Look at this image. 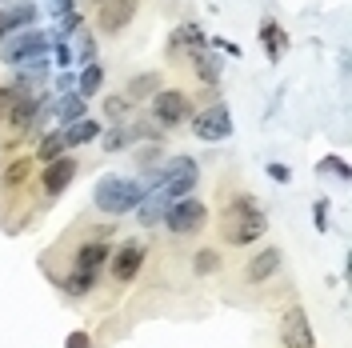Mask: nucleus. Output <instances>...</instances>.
I'll list each match as a JSON object with an SVG mask.
<instances>
[{
  "label": "nucleus",
  "instance_id": "nucleus-1",
  "mask_svg": "<svg viewBox=\"0 0 352 348\" xmlns=\"http://www.w3.org/2000/svg\"><path fill=\"white\" fill-rule=\"evenodd\" d=\"M144 196H148V188H144L140 180H132V176H100V184H96L92 200H96L100 213H109V217H124V213H132Z\"/></svg>",
  "mask_w": 352,
  "mask_h": 348
},
{
  "label": "nucleus",
  "instance_id": "nucleus-2",
  "mask_svg": "<svg viewBox=\"0 0 352 348\" xmlns=\"http://www.w3.org/2000/svg\"><path fill=\"white\" fill-rule=\"evenodd\" d=\"M52 48V36L48 32H41V28H24V32H12L8 41L0 44V61L8 68H21L28 65V61H36V56H44Z\"/></svg>",
  "mask_w": 352,
  "mask_h": 348
},
{
  "label": "nucleus",
  "instance_id": "nucleus-3",
  "mask_svg": "<svg viewBox=\"0 0 352 348\" xmlns=\"http://www.w3.org/2000/svg\"><path fill=\"white\" fill-rule=\"evenodd\" d=\"M204 220H208V208L200 204L197 196H184V200H176L173 208L164 213V228L176 232V237H188V232L204 228Z\"/></svg>",
  "mask_w": 352,
  "mask_h": 348
},
{
  "label": "nucleus",
  "instance_id": "nucleus-4",
  "mask_svg": "<svg viewBox=\"0 0 352 348\" xmlns=\"http://www.w3.org/2000/svg\"><path fill=\"white\" fill-rule=\"evenodd\" d=\"M188 112H192V105H188V96L180 88H160L153 96V116H156V124H164V129L188 120Z\"/></svg>",
  "mask_w": 352,
  "mask_h": 348
},
{
  "label": "nucleus",
  "instance_id": "nucleus-5",
  "mask_svg": "<svg viewBox=\"0 0 352 348\" xmlns=\"http://www.w3.org/2000/svg\"><path fill=\"white\" fill-rule=\"evenodd\" d=\"M192 132H197L200 140H208V144L228 140V132H232V112H228V105H208L204 112H197Z\"/></svg>",
  "mask_w": 352,
  "mask_h": 348
},
{
  "label": "nucleus",
  "instance_id": "nucleus-6",
  "mask_svg": "<svg viewBox=\"0 0 352 348\" xmlns=\"http://www.w3.org/2000/svg\"><path fill=\"white\" fill-rule=\"evenodd\" d=\"M140 268H144V244H140V240H124V244L112 252V281L132 284Z\"/></svg>",
  "mask_w": 352,
  "mask_h": 348
},
{
  "label": "nucleus",
  "instance_id": "nucleus-7",
  "mask_svg": "<svg viewBox=\"0 0 352 348\" xmlns=\"http://www.w3.org/2000/svg\"><path fill=\"white\" fill-rule=\"evenodd\" d=\"M136 12H140V0H104L100 12H96V24H100L104 36H116L120 28H129L132 24Z\"/></svg>",
  "mask_w": 352,
  "mask_h": 348
},
{
  "label": "nucleus",
  "instance_id": "nucleus-8",
  "mask_svg": "<svg viewBox=\"0 0 352 348\" xmlns=\"http://www.w3.org/2000/svg\"><path fill=\"white\" fill-rule=\"evenodd\" d=\"M80 173V160L76 156H56V160H48L44 164V173H41V188L48 196H60L72 184V176Z\"/></svg>",
  "mask_w": 352,
  "mask_h": 348
},
{
  "label": "nucleus",
  "instance_id": "nucleus-9",
  "mask_svg": "<svg viewBox=\"0 0 352 348\" xmlns=\"http://www.w3.org/2000/svg\"><path fill=\"white\" fill-rule=\"evenodd\" d=\"M280 345L285 348H316V336L308 328L305 308H288L285 320H280Z\"/></svg>",
  "mask_w": 352,
  "mask_h": 348
},
{
  "label": "nucleus",
  "instance_id": "nucleus-10",
  "mask_svg": "<svg viewBox=\"0 0 352 348\" xmlns=\"http://www.w3.org/2000/svg\"><path fill=\"white\" fill-rule=\"evenodd\" d=\"M112 257V248L104 244V240L88 237L85 244H76V257H72V272H96L100 276V268H104V261Z\"/></svg>",
  "mask_w": 352,
  "mask_h": 348
},
{
  "label": "nucleus",
  "instance_id": "nucleus-11",
  "mask_svg": "<svg viewBox=\"0 0 352 348\" xmlns=\"http://www.w3.org/2000/svg\"><path fill=\"white\" fill-rule=\"evenodd\" d=\"M36 0H21V4H8V8H0V44L8 41L16 28H28V24H36Z\"/></svg>",
  "mask_w": 352,
  "mask_h": 348
},
{
  "label": "nucleus",
  "instance_id": "nucleus-12",
  "mask_svg": "<svg viewBox=\"0 0 352 348\" xmlns=\"http://www.w3.org/2000/svg\"><path fill=\"white\" fill-rule=\"evenodd\" d=\"M268 232V220L264 217H224V237L228 244H252Z\"/></svg>",
  "mask_w": 352,
  "mask_h": 348
},
{
  "label": "nucleus",
  "instance_id": "nucleus-13",
  "mask_svg": "<svg viewBox=\"0 0 352 348\" xmlns=\"http://www.w3.org/2000/svg\"><path fill=\"white\" fill-rule=\"evenodd\" d=\"M280 264H285V257H280V248H261L252 261H248V268H244V281L248 284H264L268 276H276L280 272Z\"/></svg>",
  "mask_w": 352,
  "mask_h": 348
},
{
  "label": "nucleus",
  "instance_id": "nucleus-14",
  "mask_svg": "<svg viewBox=\"0 0 352 348\" xmlns=\"http://www.w3.org/2000/svg\"><path fill=\"white\" fill-rule=\"evenodd\" d=\"M168 52H173V56H180V52H188V56L204 52V32H200V24H180L173 32V41H168Z\"/></svg>",
  "mask_w": 352,
  "mask_h": 348
},
{
  "label": "nucleus",
  "instance_id": "nucleus-15",
  "mask_svg": "<svg viewBox=\"0 0 352 348\" xmlns=\"http://www.w3.org/2000/svg\"><path fill=\"white\" fill-rule=\"evenodd\" d=\"M36 116H41V96H21L16 100V109L8 112V120L4 124H12L16 132H28L36 124Z\"/></svg>",
  "mask_w": 352,
  "mask_h": 348
},
{
  "label": "nucleus",
  "instance_id": "nucleus-16",
  "mask_svg": "<svg viewBox=\"0 0 352 348\" xmlns=\"http://www.w3.org/2000/svg\"><path fill=\"white\" fill-rule=\"evenodd\" d=\"M100 120H92V116H85V120H76V124H68V129H60L65 132V149H80V144H88V140H96L100 136Z\"/></svg>",
  "mask_w": 352,
  "mask_h": 348
},
{
  "label": "nucleus",
  "instance_id": "nucleus-17",
  "mask_svg": "<svg viewBox=\"0 0 352 348\" xmlns=\"http://www.w3.org/2000/svg\"><path fill=\"white\" fill-rule=\"evenodd\" d=\"M100 88H104V65H96V61H92V65H85L80 80H76V96H80V100H92Z\"/></svg>",
  "mask_w": 352,
  "mask_h": 348
},
{
  "label": "nucleus",
  "instance_id": "nucleus-18",
  "mask_svg": "<svg viewBox=\"0 0 352 348\" xmlns=\"http://www.w3.org/2000/svg\"><path fill=\"white\" fill-rule=\"evenodd\" d=\"M188 61H192V72H197L208 88L220 85V56L217 52H197V56H188Z\"/></svg>",
  "mask_w": 352,
  "mask_h": 348
},
{
  "label": "nucleus",
  "instance_id": "nucleus-19",
  "mask_svg": "<svg viewBox=\"0 0 352 348\" xmlns=\"http://www.w3.org/2000/svg\"><path fill=\"white\" fill-rule=\"evenodd\" d=\"M156 92H160V76L156 72H140V76H132L129 85H124V96H129L132 105L144 100V96H156Z\"/></svg>",
  "mask_w": 352,
  "mask_h": 348
},
{
  "label": "nucleus",
  "instance_id": "nucleus-20",
  "mask_svg": "<svg viewBox=\"0 0 352 348\" xmlns=\"http://www.w3.org/2000/svg\"><path fill=\"white\" fill-rule=\"evenodd\" d=\"M56 120H60V129L76 124V120H85V100H80V96H68V92H60V100H56Z\"/></svg>",
  "mask_w": 352,
  "mask_h": 348
},
{
  "label": "nucleus",
  "instance_id": "nucleus-21",
  "mask_svg": "<svg viewBox=\"0 0 352 348\" xmlns=\"http://www.w3.org/2000/svg\"><path fill=\"white\" fill-rule=\"evenodd\" d=\"M104 120H109V124H129L132 120V100L124 96V92L104 96Z\"/></svg>",
  "mask_w": 352,
  "mask_h": 348
},
{
  "label": "nucleus",
  "instance_id": "nucleus-22",
  "mask_svg": "<svg viewBox=\"0 0 352 348\" xmlns=\"http://www.w3.org/2000/svg\"><path fill=\"white\" fill-rule=\"evenodd\" d=\"M256 32H261V41H264V48H268V56L276 61V56L285 52V44H288L285 28H280V24H276V21H264L261 28H256Z\"/></svg>",
  "mask_w": 352,
  "mask_h": 348
},
{
  "label": "nucleus",
  "instance_id": "nucleus-23",
  "mask_svg": "<svg viewBox=\"0 0 352 348\" xmlns=\"http://www.w3.org/2000/svg\"><path fill=\"white\" fill-rule=\"evenodd\" d=\"M28 173H32V156H16L4 168V176H0V188H21L24 180H28Z\"/></svg>",
  "mask_w": 352,
  "mask_h": 348
},
{
  "label": "nucleus",
  "instance_id": "nucleus-24",
  "mask_svg": "<svg viewBox=\"0 0 352 348\" xmlns=\"http://www.w3.org/2000/svg\"><path fill=\"white\" fill-rule=\"evenodd\" d=\"M132 140H136V132H132V120H129V124H112L100 144H104V153H120V149H129Z\"/></svg>",
  "mask_w": 352,
  "mask_h": 348
},
{
  "label": "nucleus",
  "instance_id": "nucleus-25",
  "mask_svg": "<svg viewBox=\"0 0 352 348\" xmlns=\"http://www.w3.org/2000/svg\"><path fill=\"white\" fill-rule=\"evenodd\" d=\"M60 288H65L72 301H76V296H88V292L96 288V272H68L65 281H60Z\"/></svg>",
  "mask_w": 352,
  "mask_h": 348
},
{
  "label": "nucleus",
  "instance_id": "nucleus-26",
  "mask_svg": "<svg viewBox=\"0 0 352 348\" xmlns=\"http://www.w3.org/2000/svg\"><path fill=\"white\" fill-rule=\"evenodd\" d=\"M65 153H68V149H65V132L56 129V132H48V136L41 140L36 160H44V164H48V160H56V156H65Z\"/></svg>",
  "mask_w": 352,
  "mask_h": 348
},
{
  "label": "nucleus",
  "instance_id": "nucleus-27",
  "mask_svg": "<svg viewBox=\"0 0 352 348\" xmlns=\"http://www.w3.org/2000/svg\"><path fill=\"white\" fill-rule=\"evenodd\" d=\"M192 268H197L200 276L217 272V268H220V252H217V248H200L197 257H192Z\"/></svg>",
  "mask_w": 352,
  "mask_h": 348
},
{
  "label": "nucleus",
  "instance_id": "nucleus-28",
  "mask_svg": "<svg viewBox=\"0 0 352 348\" xmlns=\"http://www.w3.org/2000/svg\"><path fill=\"white\" fill-rule=\"evenodd\" d=\"M80 24H85V17H80V12H68V17H60V21H56V36H52V41H65V36H72Z\"/></svg>",
  "mask_w": 352,
  "mask_h": 348
},
{
  "label": "nucleus",
  "instance_id": "nucleus-29",
  "mask_svg": "<svg viewBox=\"0 0 352 348\" xmlns=\"http://www.w3.org/2000/svg\"><path fill=\"white\" fill-rule=\"evenodd\" d=\"M24 92L16 85H8V88H0V120H8V112L16 109V100H21Z\"/></svg>",
  "mask_w": 352,
  "mask_h": 348
},
{
  "label": "nucleus",
  "instance_id": "nucleus-30",
  "mask_svg": "<svg viewBox=\"0 0 352 348\" xmlns=\"http://www.w3.org/2000/svg\"><path fill=\"white\" fill-rule=\"evenodd\" d=\"M316 168H320V173H336L340 180H349V164H344V160H336V156H324Z\"/></svg>",
  "mask_w": 352,
  "mask_h": 348
},
{
  "label": "nucleus",
  "instance_id": "nucleus-31",
  "mask_svg": "<svg viewBox=\"0 0 352 348\" xmlns=\"http://www.w3.org/2000/svg\"><path fill=\"white\" fill-rule=\"evenodd\" d=\"M44 8L60 21V17H68V12H76V0H44Z\"/></svg>",
  "mask_w": 352,
  "mask_h": 348
},
{
  "label": "nucleus",
  "instance_id": "nucleus-32",
  "mask_svg": "<svg viewBox=\"0 0 352 348\" xmlns=\"http://www.w3.org/2000/svg\"><path fill=\"white\" fill-rule=\"evenodd\" d=\"M312 224H316L320 232L329 228V200H316V204H312Z\"/></svg>",
  "mask_w": 352,
  "mask_h": 348
},
{
  "label": "nucleus",
  "instance_id": "nucleus-33",
  "mask_svg": "<svg viewBox=\"0 0 352 348\" xmlns=\"http://www.w3.org/2000/svg\"><path fill=\"white\" fill-rule=\"evenodd\" d=\"M72 61H76V56H72V48H68L65 41H56V65L68 72V68H72Z\"/></svg>",
  "mask_w": 352,
  "mask_h": 348
},
{
  "label": "nucleus",
  "instance_id": "nucleus-34",
  "mask_svg": "<svg viewBox=\"0 0 352 348\" xmlns=\"http://www.w3.org/2000/svg\"><path fill=\"white\" fill-rule=\"evenodd\" d=\"M65 348H92V340H88V332H68Z\"/></svg>",
  "mask_w": 352,
  "mask_h": 348
},
{
  "label": "nucleus",
  "instance_id": "nucleus-35",
  "mask_svg": "<svg viewBox=\"0 0 352 348\" xmlns=\"http://www.w3.org/2000/svg\"><path fill=\"white\" fill-rule=\"evenodd\" d=\"M268 176H272L276 184H288V180H292V173H288L285 164H268Z\"/></svg>",
  "mask_w": 352,
  "mask_h": 348
},
{
  "label": "nucleus",
  "instance_id": "nucleus-36",
  "mask_svg": "<svg viewBox=\"0 0 352 348\" xmlns=\"http://www.w3.org/2000/svg\"><path fill=\"white\" fill-rule=\"evenodd\" d=\"M80 61L92 65V36H80Z\"/></svg>",
  "mask_w": 352,
  "mask_h": 348
},
{
  "label": "nucleus",
  "instance_id": "nucleus-37",
  "mask_svg": "<svg viewBox=\"0 0 352 348\" xmlns=\"http://www.w3.org/2000/svg\"><path fill=\"white\" fill-rule=\"evenodd\" d=\"M220 48V52H228V56H241V44H232V41H212Z\"/></svg>",
  "mask_w": 352,
  "mask_h": 348
},
{
  "label": "nucleus",
  "instance_id": "nucleus-38",
  "mask_svg": "<svg viewBox=\"0 0 352 348\" xmlns=\"http://www.w3.org/2000/svg\"><path fill=\"white\" fill-rule=\"evenodd\" d=\"M96 4H104V0H96Z\"/></svg>",
  "mask_w": 352,
  "mask_h": 348
}]
</instances>
